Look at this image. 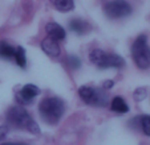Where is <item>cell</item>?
<instances>
[{"mask_svg":"<svg viewBox=\"0 0 150 145\" xmlns=\"http://www.w3.org/2000/svg\"><path fill=\"white\" fill-rule=\"evenodd\" d=\"M65 112V103L60 98H45L39 104V114L47 124L54 125Z\"/></svg>","mask_w":150,"mask_h":145,"instance_id":"obj_1","label":"cell"},{"mask_svg":"<svg viewBox=\"0 0 150 145\" xmlns=\"http://www.w3.org/2000/svg\"><path fill=\"white\" fill-rule=\"evenodd\" d=\"M7 121L12 127L19 129H25L31 133H40V128L37 123L31 117V115L27 112L21 106H13L7 112Z\"/></svg>","mask_w":150,"mask_h":145,"instance_id":"obj_2","label":"cell"},{"mask_svg":"<svg viewBox=\"0 0 150 145\" xmlns=\"http://www.w3.org/2000/svg\"><path fill=\"white\" fill-rule=\"evenodd\" d=\"M92 63H94L98 69H121L125 66V61L122 57L117 56V54L105 53L101 49H93L89 54Z\"/></svg>","mask_w":150,"mask_h":145,"instance_id":"obj_3","label":"cell"},{"mask_svg":"<svg viewBox=\"0 0 150 145\" xmlns=\"http://www.w3.org/2000/svg\"><path fill=\"white\" fill-rule=\"evenodd\" d=\"M132 57L136 65L142 70L150 67V47L147 45V37L145 34L139 36L132 46Z\"/></svg>","mask_w":150,"mask_h":145,"instance_id":"obj_4","label":"cell"},{"mask_svg":"<svg viewBox=\"0 0 150 145\" xmlns=\"http://www.w3.org/2000/svg\"><path fill=\"white\" fill-rule=\"evenodd\" d=\"M79 95L86 104H91L94 107L108 106V95L101 89H96V87L91 86H81L79 89Z\"/></svg>","mask_w":150,"mask_h":145,"instance_id":"obj_5","label":"cell"},{"mask_svg":"<svg viewBox=\"0 0 150 145\" xmlns=\"http://www.w3.org/2000/svg\"><path fill=\"white\" fill-rule=\"evenodd\" d=\"M104 13L109 19H122L132 13V7L125 0H112L104 6Z\"/></svg>","mask_w":150,"mask_h":145,"instance_id":"obj_6","label":"cell"},{"mask_svg":"<svg viewBox=\"0 0 150 145\" xmlns=\"http://www.w3.org/2000/svg\"><path fill=\"white\" fill-rule=\"evenodd\" d=\"M39 94H40V89L37 86H35V84H25L16 94V100L20 104L27 106V104H31Z\"/></svg>","mask_w":150,"mask_h":145,"instance_id":"obj_7","label":"cell"},{"mask_svg":"<svg viewBox=\"0 0 150 145\" xmlns=\"http://www.w3.org/2000/svg\"><path fill=\"white\" fill-rule=\"evenodd\" d=\"M41 49L44 50V53L48 54L49 57H57L60 54V46H59V44H57L56 40L51 38V37H47V38L42 40Z\"/></svg>","mask_w":150,"mask_h":145,"instance_id":"obj_8","label":"cell"},{"mask_svg":"<svg viewBox=\"0 0 150 145\" xmlns=\"http://www.w3.org/2000/svg\"><path fill=\"white\" fill-rule=\"evenodd\" d=\"M45 31H47V33L49 34V37L56 40V41H61V40H64L67 36L64 28H62L61 25H59L57 22H48L45 26Z\"/></svg>","mask_w":150,"mask_h":145,"instance_id":"obj_9","label":"cell"},{"mask_svg":"<svg viewBox=\"0 0 150 145\" xmlns=\"http://www.w3.org/2000/svg\"><path fill=\"white\" fill-rule=\"evenodd\" d=\"M69 28H71L74 33L80 34V36L91 31V25L81 19H72L71 21H69Z\"/></svg>","mask_w":150,"mask_h":145,"instance_id":"obj_10","label":"cell"},{"mask_svg":"<svg viewBox=\"0 0 150 145\" xmlns=\"http://www.w3.org/2000/svg\"><path fill=\"white\" fill-rule=\"evenodd\" d=\"M15 53H16V47H13L12 45L7 44L6 41L0 42V58L15 59Z\"/></svg>","mask_w":150,"mask_h":145,"instance_id":"obj_11","label":"cell"},{"mask_svg":"<svg viewBox=\"0 0 150 145\" xmlns=\"http://www.w3.org/2000/svg\"><path fill=\"white\" fill-rule=\"evenodd\" d=\"M110 108L112 111L118 112V114H126L129 111V106L126 104V102L124 100V98L121 96H116L110 103Z\"/></svg>","mask_w":150,"mask_h":145,"instance_id":"obj_12","label":"cell"},{"mask_svg":"<svg viewBox=\"0 0 150 145\" xmlns=\"http://www.w3.org/2000/svg\"><path fill=\"white\" fill-rule=\"evenodd\" d=\"M51 3L53 4L54 8L61 12H69L74 7L73 0H51Z\"/></svg>","mask_w":150,"mask_h":145,"instance_id":"obj_13","label":"cell"},{"mask_svg":"<svg viewBox=\"0 0 150 145\" xmlns=\"http://www.w3.org/2000/svg\"><path fill=\"white\" fill-rule=\"evenodd\" d=\"M15 61L20 67H25L27 65V58H25V50L21 46L16 47V53H15Z\"/></svg>","mask_w":150,"mask_h":145,"instance_id":"obj_14","label":"cell"},{"mask_svg":"<svg viewBox=\"0 0 150 145\" xmlns=\"http://www.w3.org/2000/svg\"><path fill=\"white\" fill-rule=\"evenodd\" d=\"M138 121L142 132L146 136H150V115H142L141 117H138Z\"/></svg>","mask_w":150,"mask_h":145,"instance_id":"obj_15","label":"cell"},{"mask_svg":"<svg viewBox=\"0 0 150 145\" xmlns=\"http://www.w3.org/2000/svg\"><path fill=\"white\" fill-rule=\"evenodd\" d=\"M145 98H146V90L145 89H137L136 91H134V99H136L137 102L144 100Z\"/></svg>","mask_w":150,"mask_h":145,"instance_id":"obj_16","label":"cell"},{"mask_svg":"<svg viewBox=\"0 0 150 145\" xmlns=\"http://www.w3.org/2000/svg\"><path fill=\"white\" fill-rule=\"evenodd\" d=\"M69 66L73 67V69H79L81 66V61L74 56H69Z\"/></svg>","mask_w":150,"mask_h":145,"instance_id":"obj_17","label":"cell"},{"mask_svg":"<svg viewBox=\"0 0 150 145\" xmlns=\"http://www.w3.org/2000/svg\"><path fill=\"white\" fill-rule=\"evenodd\" d=\"M112 86H113V82H112V81H106L104 83V89H110Z\"/></svg>","mask_w":150,"mask_h":145,"instance_id":"obj_18","label":"cell"},{"mask_svg":"<svg viewBox=\"0 0 150 145\" xmlns=\"http://www.w3.org/2000/svg\"><path fill=\"white\" fill-rule=\"evenodd\" d=\"M1 145H27V144H23V142H3Z\"/></svg>","mask_w":150,"mask_h":145,"instance_id":"obj_19","label":"cell"},{"mask_svg":"<svg viewBox=\"0 0 150 145\" xmlns=\"http://www.w3.org/2000/svg\"><path fill=\"white\" fill-rule=\"evenodd\" d=\"M6 131H7L6 127H3V128H0V139H1V137H3L4 135H6Z\"/></svg>","mask_w":150,"mask_h":145,"instance_id":"obj_20","label":"cell"}]
</instances>
